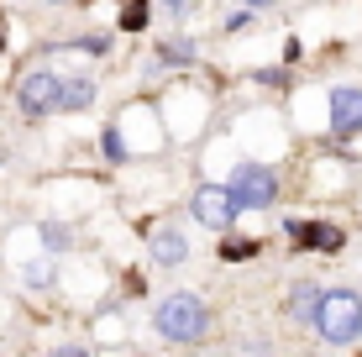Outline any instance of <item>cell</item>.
Returning <instances> with one entry per match:
<instances>
[{
	"label": "cell",
	"mask_w": 362,
	"mask_h": 357,
	"mask_svg": "<svg viewBox=\"0 0 362 357\" xmlns=\"http://www.w3.org/2000/svg\"><path fill=\"white\" fill-rule=\"evenodd\" d=\"M21 279H27L32 289H53V263H27V268H21Z\"/></svg>",
	"instance_id": "obj_16"
},
{
	"label": "cell",
	"mask_w": 362,
	"mask_h": 357,
	"mask_svg": "<svg viewBox=\"0 0 362 357\" xmlns=\"http://www.w3.org/2000/svg\"><path fill=\"white\" fill-rule=\"evenodd\" d=\"M362 131V90L357 84H336L331 90V137L346 142Z\"/></svg>",
	"instance_id": "obj_6"
},
{
	"label": "cell",
	"mask_w": 362,
	"mask_h": 357,
	"mask_svg": "<svg viewBox=\"0 0 362 357\" xmlns=\"http://www.w3.org/2000/svg\"><path fill=\"white\" fill-rule=\"evenodd\" d=\"M42 242H47V252H64L69 242H74V231L58 226V221H47V226H42Z\"/></svg>",
	"instance_id": "obj_15"
},
{
	"label": "cell",
	"mask_w": 362,
	"mask_h": 357,
	"mask_svg": "<svg viewBox=\"0 0 362 357\" xmlns=\"http://www.w3.org/2000/svg\"><path fill=\"white\" fill-rule=\"evenodd\" d=\"M247 21H252V11H231V16H226V32H242Z\"/></svg>",
	"instance_id": "obj_19"
},
{
	"label": "cell",
	"mask_w": 362,
	"mask_h": 357,
	"mask_svg": "<svg viewBox=\"0 0 362 357\" xmlns=\"http://www.w3.org/2000/svg\"><path fill=\"white\" fill-rule=\"evenodd\" d=\"M90 100H95V84L84 74H64V100H58V110H84Z\"/></svg>",
	"instance_id": "obj_10"
},
{
	"label": "cell",
	"mask_w": 362,
	"mask_h": 357,
	"mask_svg": "<svg viewBox=\"0 0 362 357\" xmlns=\"http://www.w3.org/2000/svg\"><path fill=\"white\" fill-rule=\"evenodd\" d=\"M199 58V47L189 42V37H168V42H158V64H184L189 69Z\"/></svg>",
	"instance_id": "obj_11"
},
{
	"label": "cell",
	"mask_w": 362,
	"mask_h": 357,
	"mask_svg": "<svg viewBox=\"0 0 362 357\" xmlns=\"http://www.w3.org/2000/svg\"><path fill=\"white\" fill-rule=\"evenodd\" d=\"M153 326L163 331L168 341H199V336L210 331V310H205V300H199V294L179 289V294H168V300L158 305Z\"/></svg>",
	"instance_id": "obj_2"
},
{
	"label": "cell",
	"mask_w": 362,
	"mask_h": 357,
	"mask_svg": "<svg viewBox=\"0 0 362 357\" xmlns=\"http://www.w3.org/2000/svg\"><path fill=\"white\" fill-rule=\"evenodd\" d=\"M252 79H257V84H289V69H257Z\"/></svg>",
	"instance_id": "obj_18"
},
{
	"label": "cell",
	"mask_w": 362,
	"mask_h": 357,
	"mask_svg": "<svg viewBox=\"0 0 362 357\" xmlns=\"http://www.w3.org/2000/svg\"><path fill=\"white\" fill-rule=\"evenodd\" d=\"M252 252H257L252 237H226V242H221V257H226V263H247Z\"/></svg>",
	"instance_id": "obj_13"
},
{
	"label": "cell",
	"mask_w": 362,
	"mask_h": 357,
	"mask_svg": "<svg viewBox=\"0 0 362 357\" xmlns=\"http://www.w3.org/2000/svg\"><path fill=\"white\" fill-rule=\"evenodd\" d=\"M100 153H105L110 163H127V142H121V131H116V127L100 131Z\"/></svg>",
	"instance_id": "obj_14"
},
{
	"label": "cell",
	"mask_w": 362,
	"mask_h": 357,
	"mask_svg": "<svg viewBox=\"0 0 362 357\" xmlns=\"http://www.w3.org/2000/svg\"><path fill=\"white\" fill-rule=\"evenodd\" d=\"M315 336L326 347H352L362 336V294L357 289H326V305L315 315Z\"/></svg>",
	"instance_id": "obj_1"
},
{
	"label": "cell",
	"mask_w": 362,
	"mask_h": 357,
	"mask_svg": "<svg viewBox=\"0 0 362 357\" xmlns=\"http://www.w3.org/2000/svg\"><path fill=\"white\" fill-rule=\"evenodd\" d=\"M163 6H168V11H179V16H184V11H189V0H163Z\"/></svg>",
	"instance_id": "obj_21"
},
{
	"label": "cell",
	"mask_w": 362,
	"mask_h": 357,
	"mask_svg": "<svg viewBox=\"0 0 362 357\" xmlns=\"http://www.w3.org/2000/svg\"><path fill=\"white\" fill-rule=\"evenodd\" d=\"M147 257H153L158 268H179L184 257H189V242H184L179 231H153V237H147Z\"/></svg>",
	"instance_id": "obj_8"
},
{
	"label": "cell",
	"mask_w": 362,
	"mask_h": 357,
	"mask_svg": "<svg viewBox=\"0 0 362 357\" xmlns=\"http://www.w3.org/2000/svg\"><path fill=\"white\" fill-rule=\"evenodd\" d=\"M226 189L236 194V205H242V211H268V205L279 200V179H273L263 163H242V168L231 174Z\"/></svg>",
	"instance_id": "obj_4"
},
{
	"label": "cell",
	"mask_w": 362,
	"mask_h": 357,
	"mask_svg": "<svg viewBox=\"0 0 362 357\" xmlns=\"http://www.w3.org/2000/svg\"><path fill=\"white\" fill-rule=\"evenodd\" d=\"M47 6H69V0H47Z\"/></svg>",
	"instance_id": "obj_23"
},
{
	"label": "cell",
	"mask_w": 362,
	"mask_h": 357,
	"mask_svg": "<svg viewBox=\"0 0 362 357\" xmlns=\"http://www.w3.org/2000/svg\"><path fill=\"white\" fill-rule=\"evenodd\" d=\"M58 100H64V74H53V69H27L16 79V105H21V116H47V110H58Z\"/></svg>",
	"instance_id": "obj_3"
},
{
	"label": "cell",
	"mask_w": 362,
	"mask_h": 357,
	"mask_svg": "<svg viewBox=\"0 0 362 357\" xmlns=\"http://www.w3.org/2000/svg\"><path fill=\"white\" fill-rule=\"evenodd\" d=\"M320 305H326V289H320V284H310V279H299V284L289 289V315H294V321L315 326Z\"/></svg>",
	"instance_id": "obj_9"
},
{
	"label": "cell",
	"mask_w": 362,
	"mask_h": 357,
	"mask_svg": "<svg viewBox=\"0 0 362 357\" xmlns=\"http://www.w3.org/2000/svg\"><path fill=\"white\" fill-rule=\"evenodd\" d=\"M289 242H299V252H341L346 247V231L331 226V221H289Z\"/></svg>",
	"instance_id": "obj_7"
},
{
	"label": "cell",
	"mask_w": 362,
	"mask_h": 357,
	"mask_svg": "<svg viewBox=\"0 0 362 357\" xmlns=\"http://www.w3.org/2000/svg\"><path fill=\"white\" fill-rule=\"evenodd\" d=\"M69 47H79V53H95V58H105V53H110V37H105V32H84L79 42H69Z\"/></svg>",
	"instance_id": "obj_17"
},
{
	"label": "cell",
	"mask_w": 362,
	"mask_h": 357,
	"mask_svg": "<svg viewBox=\"0 0 362 357\" xmlns=\"http://www.w3.org/2000/svg\"><path fill=\"white\" fill-rule=\"evenodd\" d=\"M53 357H90V352H84V347H58Z\"/></svg>",
	"instance_id": "obj_20"
},
{
	"label": "cell",
	"mask_w": 362,
	"mask_h": 357,
	"mask_svg": "<svg viewBox=\"0 0 362 357\" xmlns=\"http://www.w3.org/2000/svg\"><path fill=\"white\" fill-rule=\"evenodd\" d=\"M242 6H247V11H263V6H273V0H242Z\"/></svg>",
	"instance_id": "obj_22"
},
{
	"label": "cell",
	"mask_w": 362,
	"mask_h": 357,
	"mask_svg": "<svg viewBox=\"0 0 362 357\" xmlns=\"http://www.w3.org/2000/svg\"><path fill=\"white\" fill-rule=\"evenodd\" d=\"M189 211L199 226H210V231H231V221H236V194L226 189V184H199V189L189 194Z\"/></svg>",
	"instance_id": "obj_5"
},
{
	"label": "cell",
	"mask_w": 362,
	"mask_h": 357,
	"mask_svg": "<svg viewBox=\"0 0 362 357\" xmlns=\"http://www.w3.org/2000/svg\"><path fill=\"white\" fill-rule=\"evenodd\" d=\"M147 21H153V0H127V11H121V32H147Z\"/></svg>",
	"instance_id": "obj_12"
}]
</instances>
